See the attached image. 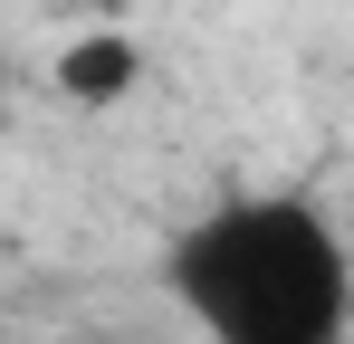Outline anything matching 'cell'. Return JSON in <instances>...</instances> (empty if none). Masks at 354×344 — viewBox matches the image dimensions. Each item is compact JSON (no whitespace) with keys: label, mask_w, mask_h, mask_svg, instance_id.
I'll list each match as a JSON object with an SVG mask.
<instances>
[{"label":"cell","mask_w":354,"mask_h":344,"mask_svg":"<svg viewBox=\"0 0 354 344\" xmlns=\"http://www.w3.org/2000/svg\"><path fill=\"white\" fill-rule=\"evenodd\" d=\"M163 287L201 344H345L354 258L326 201L306 191H230L173 229Z\"/></svg>","instance_id":"1"},{"label":"cell","mask_w":354,"mask_h":344,"mask_svg":"<svg viewBox=\"0 0 354 344\" xmlns=\"http://www.w3.org/2000/svg\"><path fill=\"white\" fill-rule=\"evenodd\" d=\"M134 77H144V48L124 29H96V39H67L58 48V96L67 106H124Z\"/></svg>","instance_id":"2"}]
</instances>
